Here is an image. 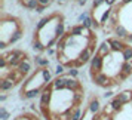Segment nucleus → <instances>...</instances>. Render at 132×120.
Returning <instances> with one entry per match:
<instances>
[{
	"label": "nucleus",
	"instance_id": "39",
	"mask_svg": "<svg viewBox=\"0 0 132 120\" xmlns=\"http://www.w3.org/2000/svg\"><path fill=\"white\" fill-rule=\"evenodd\" d=\"M86 2H88V0H77V3L80 5V6H83V5H86Z\"/></svg>",
	"mask_w": 132,
	"mask_h": 120
},
{
	"label": "nucleus",
	"instance_id": "38",
	"mask_svg": "<svg viewBox=\"0 0 132 120\" xmlns=\"http://www.w3.org/2000/svg\"><path fill=\"white\" fill-rule=\"evenodd\" d=\"M125 40H126L128 43H132V34H128V37H126Z\"/></svg>",
	"mask_w": 132,
	"mask_h": 120
},
{
	"label": "nucleus",
	"instance_id": "27",
	"mask_svg": "<svg viewBox=\"0 0 132 120\" xmlns=\"http://www.w3.org/2000/svg\"><path fill=\"white\" fill-rule=\"evenodd\" d=\"M82 96H83L82 90H76V92H74V102H76V104H79V102L82 101Z\"/></svg>",
	"mask_w": 132,
	"mask_h": 120
},
{
	"label": "nucleus",
	"instance_id": "31",
	"mask_svg": "<svg viewBox=\"0 0 132 120\" xmlns=\"http://www.w3.org/2000/svg\"><path fill=\"white\" fill-rule=\"evenodd\" d=\"M70 76H71V77H77V76H79V71H77V68H76V67L70 68Z\"/></svg>",
	"mask_w": 132,
	"mask_h": 120
},
{
	"label": "nucleus",
	"instance_id": "6",
	"mask_svg": "<svg viewBox=\"0 0 132 120\" xmlns=\"http://www.w3.org/2000/svg\"><path fill=\"white\" fill-rule=\"evenodd\" d=\"M52 89L55 90H62L67 89V76H58V79H55L52 82Z\"/></svg>",
	"mask_w": 132,
	"mask_h": 120
},
{
	"label": "nucleus",
	"instance_id": "13",
	"mask_svg": "<svg viewBox=\"0 0 132 120\" xmlns=\"http://www.w3.org/2000/svg\"><path fill=\"white\" fill-rule=\"evenodd\" d=\"M117 98L120 99L122 104H128V102L132 101V90H125V92H122L117 95Z\"/></svg>",
	"mask_w": 132,
	"mask_h": 120
},
{
	"label": "nucleus",
	"instance_id": "33",
	"mask_svg": "<svg viewBox=\"0 0 132 120\" xmlns=\"http://www.w3.org/2000/svg\"><path fill=\"white\" fill-rule=\"evenodd\" d=\"M45 9H46V6H45V5H39V6H37V9H36V12L37 13H42Z\"/></svg>",
	"mask_w": 132,
	"mask_h": 120
},
{
	"label": "nucleus",
	"instance_id": "37",
	"mask_svg": "<svg viewBox=\"0 0 132 120\" xmlns=\"http://www.w3.org/2000/svg\"><path fill=\"white\" fill-rule=\"evenodd\" d=\"M114 3H116V0H105V5H108V6H113Z\"/></svg>",
	"mask_w": 132,
	"mask_h": 120
},
{
	"label": "nucleus",
	"instance_id": "20",
	"mask_svg": "<svg viewBox=\"0 0 132 120\" xmlns=\"http://www.w3.org/2000/svg\"><path fill=\"white\" fill-rule=\"evenodd\" d=\"M33 49H34V52H43V50H46V45H43V43L39 40V37H34Z\"/></svg>",
	"mask_w": 132,
	"mask_h": 120
},
{
	"label": "nucleus",
	"instance_id": "14",
	"mask_svg": "<svg viewBox=\"0 0 132 120\" xmlns=\"http://www.w3.org/2000/svg\"><path fill=\"white\" fill-rule=\"evenodd\" d=\"M16 70H18V71H21V73H22V74L25 76V74H27V73L31 70V64L28 62V59H24L18 67H16Z\"/></svg>",
	"mask_w": 132,
	"mask_h": 120
},
{
	"label": "nucleus",
	"instance_id": "43",
	"mask_svg": "<svg viewBox=\"0 0 132 120\" xmlns=\"http://www.w3.org/2000/svg\"><path fill=\"white\" fill-rule=\"evenodd\" d=\"M56 2H58V3H65L67 0H56Z\"/></svg>",
	"mask_w": 132,
	"mask_h": 120
},
{
	"label": "nucleus",
	"instance_id": "15",
	"mask_svg": "<svg viewBox=\"0 0 132 120\" xmlns=\"http://www.w3.org/2000/svg\"><path fill=\"white\" fill-rule=\"evenodd\" d=\"M114 33L117 34V37H119V39H126V37H128V34H129V33H128V30H126L123 25H116V27H114Z\"/></svg>",
	"mask_w": 132,
	"mask_h": 120
},
{
	"label": "nucleus",
	"instance_id": "2",
	"mask_svg": "<svg viewBox=\"0 0 132 120\" xmlns=\"http://www.w3.org/2000/svg\"><path fill=\"white\" fill-rule=\"evenodd\" d=\"M102 65H104V56L95 54L92 56V59H90V76H94V74L101 71Z\"/></svg>",
	"mask_w": 132,
	"mask_h": 120
},
{
	"label": "nucleus",
	"instance_id": "23",
	"mask_svg": "<svg viewBox=\"0 0 132 120\" xmlns=\"http://www.w3.org/2000/svg\"><path fill=\"white\" fill-rule=\"evenodd\" d=\"M122 56H123V61H132V46H126L122 50Z\"/></svg>",
	"mask_w": 132,
	"mask_h": 120
},
{
	"label": "nucleus",
	"instance_id": "9",
	"mask_svg": "<svg viewBox=\"0 0 132 120\" xmlns=\"http://www.w3.org/2000/svg\"><path fill=\"white\" fill-rule=\"evenodd\" d=\"M15 80H12V79H9V77H3L2 79V82H0V89L3 90V92H6V90L9 89H12L13 86H15Z\"/></svg>",
	"mask_w": 132,
	"mask_h": 120
},
{
	"label": "nucleus",
	"instance_id": "42",
	"mask_svg": "<svg viewBox=\"0 0 132 120\" xmlns=\"http://www.w3.org/2000/svg\"><path fill=\"white\" fill-rule=\"evenodd\" d=\"M0 101H2V102L6 101V95H2V96H0Z\"/></svg>",
	"mask_w": 132,
	"mask_h": 120
},
{
	"label": "nucleus",
	"instance_id": "29",
	"mask_svg": "<svg viewBox=\"0 0 132 120\" xmlns=\"http://www.w3.org/2000/svg\"><path fill=\"white\" fill-rule=\"evenodd\" d=\"M0 117H2V120H7L9 119V113H7L5 108H0Z\"/></svg>",
	"mask_w": 132,
	"mask_h": 120
},
{
	"label": "nucleus",
	"instance_id": "7",
	"mask_svg": "<svg viewBox=\"0 0 132 120\" xmlns=\"http://www.w3.org/2000/svg\"><path fill=\"white\" fill-rule=\"evenodd\" d=\"M67 89L71 90V92H76V90H82V84H80V82H79L76 77H68L67 76Z\"/></svg>",
	"mask_w": 132,
	"mask_h": 120
},
{
	"label": "nucleus",
	"instance_id": "21",
	"mask_svg": "<svg viewBox=\"0 0 132 120\" xmlns=\"http://www.w3.org/2000/svg\"><path fill=\"white\" fill-rule=\"evenodd\" d=\"M65 33H64V24L61 22V19L56 22V27H55V37L56 39H61V37L64 36Z\"/></svg>",
	"mask_w": 132,
	"mask_h": 120
},
{
	"label": "nucleus",
	"instance_id": "10",
	"mask_svg": "<svg viewBox=\"0 0 132 120\" xmlns=\"http://www.w3.org/2000/svg\"><path fill=\"white\" fill-rule=\"evenodd\" d=\"M110 50H111V46H110L108 40H105V42L102 43V45L100 46V48H98L96 54H98V55H101V56H107V55L110 54Z\"/></svg>",
	"mask_w": 132,
	"mask_h": 120
},
{
	"label": "nucleus",
	"instance_id": "11",
	"mask_svg": "<svg viewBox=\"0 0 132 120\" xmlns=\"http://www.w3.org/2000/svg\"><path fill=\"white\" fill-rule=\"evenodd\" d=\"M42 93V89H30V90H24L22 92V98L25 99H33V98H36L37 95H40Z\"/></svg>",
	"mask_w": 132,
	"mask_h": 120
},
{
	"label": "nucleus",
	"instance_id": "26",
	"mask_svg": "<svg viewBox=\"0 0 132 120\" xmlns=\"http://www.w3.org/2000/svg\"><path fill=\"white\" fill-rule=\"evenodd\" d=\"M71 120H82V110H80V108H74V110H73Z\"/></svg>",
	"mask_w": 132,
	"mask_h": 120
},
{
	"label": "nucleus",
	"instance_id": "28",
	"mask_svg": "<svg viewBox=\"0 0 132 120\" xmlns=\"http://www.w3.org/2000/svg\"><path fill=\"white\" fill-rule=\"evenodd\" d=\"M55 73H56V76H62L64 74V65L62 64H58L56 68H55Z\"/></svg>",
	"mask_w": 132,
	"mask_h": 120
},
{
	"label": "nucleus",
	"instance_id": "8",
	"mask_svg": "<svg viewBox=\"0 0 132 120\" xmlns=\"http://www.w3.org/2000/svg\"><path fill=\"white\" fill-rule=\"evenodd\" d=\"M108 43H110V46H111V50H114V52H122V50L126 48V45L122 42L120 39H110Z\"/></svg>",
	"mask_w": 132,
	"mask_h": 120
},
{
	"label": "nucleus",
	"instance_id": "22",
	"mask_svg": "<svg viewBox=\"0 0 132 120\" xmlns=\"http://www.w3.org/2000/svg\"><path fill=\"white\" fill-rule=\"evenodd\" d=\"M52 19H54V15H52V16H46V18H42L39 22H37V25H36V31H40L43 27L48 24V22H51Z\"/></svg>",
	"mask_w": 132,
	"mask_h": 120
},
{
	"label": "nucleus",
	"instance_id": "24",
	"mask_svg": "<svg viewBox=\"0 0 132 120\" xmlns=\"http://www.w3.org/2000/svg\"><path fill=\"white\" fill-rule=\"evenodd\" d=\"M42 79L43 82L48 84L51 83V79H52V74H51V71L48 70V67H45V68H42Z\"/></svg>",
	"mask_w": 132,
	"mask_h": 120
},
{
	"label": "nucleus",
	"instance_id": "19",
	"mask_svg": "<svg viewBox=\"0 0 132 120\" xmlns=\"http://www.w3.org/2000/svg\"><path fill=\"white\" fill-rule=\"evenodd\" d=\"M100 101L98 99H90V102H89V111L92 114H96V113H100Z\"/></svg>",
	"mask_w": 132,
	"mask_h": 120
},
{
	"label": "nucleus",
	"instance_id": "34",
	"mask_svg": "<svg viewBox=\"0 0 132 120\" xmlns=\"http://www.w3.org/2000/svg\"><path fill=\"white\" fill-rule=\"evenodd\" d=\"M39 3H40V5H45V6H49V5L52 3V0H39Z\"/></svg>",
	"mask_w": 132,
	"mask_h": 120
},
{
	"label": "nucleus",
	"instance_id": "16",
	"mask_svg": "<svg viewBox=\"0 0 132 120\" xmlns=\"http://www.w3.org/2000/svg\"><path fill=\"white\" fill-rule=\"evenodd\" d=\"M21 37H22V28L19 27V28H16V30H15V31L12 33V36H11V39L7 40V43H9V45H12V43L18 42Z\"/></svg>",
	"mask_w": 132,
	"mask_h": 120
},
{
	"label": "nucleus",
	"instance_id": "35",
	"mask_svg": "<svg viewBox=\"0 0 132 120\" xmlns=\"http://www.w3.org/2000/svg\"><path fill=\"white\" fill-rule=\"evenodd\" d=\"M98 120H113L111 116H101V117H98Z\"/></svg>",
	"mask_w": 132,
	"mask_h": 120
},
{
	"label": "nucleus",
	"instance_id": "40",
	"mask_svg": "<svg viewBox=\"0 0 132 120\" xmlns=\"http://www.w3.org/2000/svg\"><path fill=\"white\" fill-rule=\"evenodd\" d=\"M16 120H31V119L27 117V116H22V117H19V119H16Z\"/></svg>",
	"mask_w": 132,
	"mask_h": 120
},
{
	"label": "nucleus",
	"instance_id": "36",
	"mask_svg": "<svg viewBox=\"0 0 132 120\" xmlns=\"http://www.w3.org/2000/svg\"><path fill=\"white\" fill-rule=\"evenodd\" d=\"M113 95H114L113 92H111V90H108V92H105V93H104V98L107 99V98H111V96H113Z\"/></svg>",
	"mask_w": 132,
	"mask_h": 120
},
{
	"label": "nucleus",
	"instance_id": "17",
	"mask_svg": "<svg viewBox=\"0 0 132 120\" xmlns=\"http://www.w3.org/2000/svg\"><path fill=\"white\" fill-rule=\"evenodd\" d=\"M108 105H110V108H111L113 111H120V110H122V107H123V104L120 102V99L117 98V96H114Z\"/></svg>",
	"mask_w": 132,
	"mask_h": 120
},
{
	"label": "nucleus",
	"instance_id": "32",
	"mask_svg": "<svg viewBox=\"0 0 132 120\" xmlns=\"http://www.w3.org/2000/svg\"><path fill=\"white\" fill-rule=\"evenodd\" d=\"M88 16H89V12H83L80 16H79V21H82V22H83V21L88 18Z\"/></svg>",
	"mask_w": 132,
	"mask_h": 120
},
{
	"label": "nucleus",
	"instance_id": "41",
	"mask_svg": "<svg viewBox=\"0 0 132 120\" xmlns=\"http://www.w3.org/2000/svg\"><path fill=\"white\" fill-rule=\"evenodd\" d=\"M132 0H122V3L120 5H128V3H131Z\"/></svg>",
	"mask_w": 132,
	"mask_h": 120
},
{
	"label": "nucleus",
	"instance_id": "1",
	"mask_svg": "<svg viewBox=\"0 0 132 120\" xmlns=\"http://www.w3.org/2000/svg\"><path fill=\"white\" fill-rule=\"evenodd\" d=\"M92 77V80H94V83L96 84V86H101V88H108V86H113V80L108 77L107 74H102L101 71L96 73V74H94V76H90Z\"/></svg>",
	"mask_w": 132,
	"mask_h": 120
},
{
	"label": "nucleus",
	"instance_id": "30",
	"mask_svg": "<svg viewBox=\"0 0 132 120\" xmlns=\"http://www.w3.org/2000/svg\"><path fill=\"white\" fill-rule=\"evenodd\" d=\"M102 3H105V0H94V3H92V7H94V9H95V7L101 6Z\"/></svg>",
	"mask_w": 132,
	"mask_h": 120
},
{
	"label": "nucleus",
	"instance_id": "5",
	"mask_svg": "<svg viewBox=\"0 0 132 120\" xmlns=\"http://www.w3.org/2000/svg\"><path fill=\"white\" fill-rule=\"evenodd\" d=\"M51 98H52V86H46L42 89V93H40V108L42 107H49V102H51Z\"/></svg>",
	"mask_w": 132,
	"mask_h": 120
},
{
	"label": "nucleus",
	"instance_id": "12",
	"mask_svg": "<svg viewBox=\"0 0 132 120\" xmlns=\"http://www.w3.org/2000/svg\"><path fill=\"white\" fill-rule=\"evenodd\" d=\"M19 5H22L27 9H34L36 11L40 3H39V0H19Z\"/></svg>",
	"mask_w": 132,
	"mask_h": 120
},
{
	"label": "nucleus",
	"instance_id": "3",
	"mask_svg": "<svg viewBox=\"0 0 132 120\" xmlns=\"http://www.w3.org/2000/svg\"><path fill=\"white\" fill-rule=\"evenodd\" d=\"M92 50L94 49L92 48H85L80 54H79V58H77V61H74V67L77 68V67H80V65H83V64H86L88 61H90L92 59Z\"/></svg>",
	"mask_w": 132,
	"mask_h": 120
},
{
	"label": "nucleus",
	"instance_id": "25",
	"mask_svg": "<svg viewBox=\"0 0 132 120\" xmlns=\"http://www.w3.org/2000/svg\"><path fill=\"white\" fill-rule=\"evenodd\" d=\"M34 61H36V64L40 67V68L49 67V59H46V58H42V56H36V58H34Z\"/></svg>",
	"mask_w": 132,
	"mask_h": 120
},
{
	"label": "nucleus",
	"instance_id": "18",
	"mask_svg": "<svg viewBox=\"0 0 132 120\" xmlns=\"http://www.w3.org/2000/svg\"><path fill=\"white\" fill-rule=\"evenodd\" d=\"M120 71L125 73L126 76H131L132 74V61H125L122 67H120Z\"/></svg>",
	"mask_w": 132,
	"mask_h": 120
},
{
	"label": "nucleus",
	"instance_id": "4",
	"mask_svg": "<svg viewBox=\"0 0 132 120\" xmlns=\"http://www.w3.org/2000/svg\"><path fill=\"white\" fill-rule=\"evenodd\" d=\"M70 33L71 36L74 37H79V36H85V37H92L94 34L90 33V28H86L83 24H79V25H74L70 28Z\"/></svg>",
	"mask_w": 132,
	"mask_h": 120
}]
</instances>
